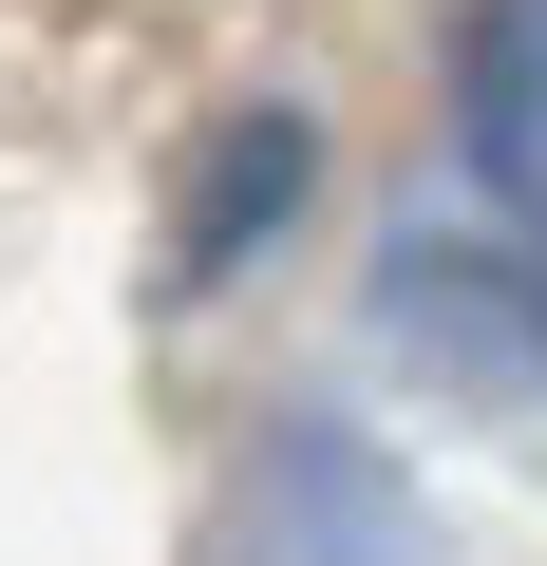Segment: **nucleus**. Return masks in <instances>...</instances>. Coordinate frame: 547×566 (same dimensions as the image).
<instances>
[{
    "mask_svg": "<svg viewBox=\"0 0 547 566\" xmlns=\"http://www.w3.org/2000/svg\"><path fill=\"white\" fill-rule=\"evenodd\" d=\"M208 566H434V510L397 491V453L359 416H284V434L227 472Z\"/></svg>",
    "mask_w": 547,
    "mask_h": 566,
    "instance_id": "obj_1",
    "label": "nucleus"
},
{
    "mask_svg": "<svg viewBox=\"0 0 547 566\" xmlns=\"http://www.w3.org/2000/svg\"><path fill=\"white\" fill-rule=\"evenodd\" d=\"M378 322H397V340H434L472 397H528V378H547V303H528L509 264L434 245V227H397V245H378Z\"/></svg>",
    "mask_w": 547,
    "mask_h": 566,
    "instance_id": "obj_2",
    "label": "nucleus"
},
{
    "mask_svg": "<svg viewBox=\"0 0 547 566\" xmlns=\"http://www.w3.org/2000/svg\"><path fill=\"white\" fill-rule=\"evenodd\" d=\"M303 189H322V133H303L284 95H245V114L189 151V189H170V264H189V283H227V264H245L264 227H284Z\"/></svg>",
    "mask_w": 547,
    "mask_h": 566,
    "instance_id": "obj_3",
    "label": "nucleus"
},
{
    "mask_svg": "<svg viewBox=\"0 0 547 566\" xmlns=\"http://www.w3.org/2000/svg\"><path fill=\"white\" fill-rule=\"evenodd\" d=\"M453 151L491 208H547V0H472L453 20Z\"/></svg>",
    "mask_w": 547,
    "mask_h": 566,
    "instance_id": "obj_4",
    "label": "nucleus"
}]
</instances>
